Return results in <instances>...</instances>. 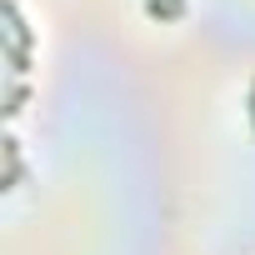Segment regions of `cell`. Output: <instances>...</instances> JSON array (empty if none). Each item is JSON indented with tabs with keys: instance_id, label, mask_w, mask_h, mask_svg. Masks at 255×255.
I'll list each match as a JSON object with an SVG mask.
<instances>
[{
	"instance_id": "cell-1",
	"label": "cell",
	"mask_w": 255,
	"mask_h": 255,
	"mask_svg": "<svg viewBox=\"0 0 255 255\" xmlns=\"http://www.w3.org/2000/svg\"><path fill=\"white\" fill-rule=\"evenodd\" d=\"M180 0H150V15H175Z\"/></svg>"
},
{
	"instance_id": "cell-2",
	"label": "cell",
	"mask_w": 255,
	"mask_h": 255,
	"mask_svg": "<svg viewBox=\"0 0 255 255\" xmlns=\"http://www.w3.org/2000/svg\"><path fill=\"white\" fill-rule=\"evenodd\" d=\"M250 115H255V95H250Z\"/></svg>"
}]
</instances>
